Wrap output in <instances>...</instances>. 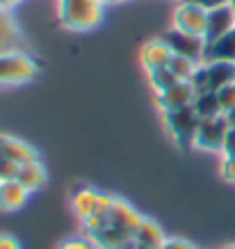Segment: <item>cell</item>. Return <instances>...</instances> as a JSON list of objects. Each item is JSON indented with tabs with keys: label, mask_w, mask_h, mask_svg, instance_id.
Masks as SVG:
<instances>
[{
	"label": "cell",
	"mask_w": 235,
	"mask_h": 249,
	"mask_svg": "<svg viewBox=\"0 0 235 249\" xmlns=\"http://www.w3.org/2000/svg\"><path fill=\"white\" fill-rule=\"evenodd\" d=\"M187 2H194V5H199V7H203L205 12H210V9H215V7L228 5L231 0H187Z\"/></svg>",
	"instance_id": "83f0119b"
},
{
	"label": "cell",
	"mask_w": 235,
	"mask_h": 249,
	"mask_svg": "<svg viewBox=\"0 0 235 249\" xmlns=\"http://www.w3.org/2000/svg\"><path fill=\"white\" fill-rule=\"evenodd\" d=\"M205 21H208V12H205L203 7H199V5H194V2L183 0L181 5L174 9V25H171V28L203 37L205 35Z\"/></svg>",
	"instance_id": "9c48e42d"
},
{
	"label": "cell",
	"mask_w": 235,
	"mask_h": 249,
	"mask_svg": "<svg viewBox=\"0 0 235 249\" xmlns=\"http://www.w3.org/2000/svg\"><path fill=\"white\" fill-rule=\"evenodd\" d=\"M142 217H144V215L137 213L135 208H133V204H128L126 199L112 196L110 208H107V224H112L114 229L133 235V240H135V231H137V227H139Z\"/></svg>",
	"instance_id": "ba28073f"
},
{
	"label": "cell",
	"mask_w": 235,
	"mask_h": 249,
	"mask_svg": "<svg viewBox=\"0 0 235 249\" xmlns=\"http://www.w3.org/2000/svg\"><path fill=\"white\" fill-rule=\"evenodd\" d=\"M194 96H197V89H194L192 83H176L167 91L155 94V101H158V107L162 112H169V110H176V107L192 106Z\"/></svg>",
	"instance_id": "7c38bea8"
},
{
	"label": "cell",
	"mask_w": 235,
	"mask_h": 249,
	"mask_svg": "<svg viewBox=\"0 0 235 249\" xmlns=\"http://www.w3.org/2000/svg\"><path fill=\"white\" fill-rule=\"evenodd\" d=\"M221 156H235V126L231 124L224 137V146H221Z\"/></svg>",
	"instance_id": "d4e9b609"
},
{
	"label": "cell",
	"mask_w": 235,
	"mask_h": 249,
	"mask_svg": "<svg viewBox=\"0 0 235 249\" xmlns=\"http://www.w3.org/2000/svg\"><path fill=\"white\" fill-rule=\"evenodd\" d=\"M0 158L9 160L14 165H25L32 160H39L37 151L32 149L30 144H25L23 140H16L12 135H0Z\"/></svg>",
	"instance_id": "4fadbf2b"
},
{
	"label": "cell",
	"mask_w": 235,
	"mask_h": 249,
	"mask_svg": "<svg viewBox=\"0 0 235 249\" xmlns=\"http://www.w3.org/2000/svg\"><path fill=\"white\" fill-rule=\"evenodd\" d=\"M57 249H99V247L89 238H67L64 242H60Z\"/></svg>",
	"instance_id": "603a6c76"
},
{
	"label": "cell",
	"mask_w": 235,
	"mask_h": 249,
	"mask_svg": "<svg viewBox=\"0 0 235 249\" xmlns=\"http://www.w3.org/2000/svg\"><path fill=\"white\" fill-rule=\"evenodd\" d=\"M197 62L187 60V57H181V55H174L171 60H169V71L176 76V80H181V83H190L192 76H194V71H197Z\"/></svg>",
	"instance_id": "ffe728a7"
},
{
	"label": "cell",
	"mask_w": 235,
	"mask_h": 249,
	"mask_svg": "<svg viewBox=\"0 0 235 249\" xmlns=\"http://www.w3.org/2000/svg\"><path fill=\"white\" fill-rule=\"evenodd\" d=\"M18 44H21V32L14 16L7 9H0V55L18 51Z\"/></svg>",
	"instance_id": "e0dca14e"
},
{
	"label": "cell",
	"mask_w": 235,
	"mask_h": 249,
	"mask_svg": "<svg viewBox=\"0 0 235 249\" xmlns=\"http://www.w3.org/2000/svg\"><path fill=\"white\" fill-rule=\"evenodd\" d=\"M135 249H142V247H135Z\"/></svg>",
	"instance_id": "836d02e7"
},
{
	"label": "cell",
	"mask_w": 235,
	"mask_h": 249,
	"mask_svg": "<svg viewBox=\"0 0 235 249\" xmlns=\"http://www.w3.org/2000/svg\"><path fill=\"white\" fill-rule=\"evenodd\" d=\"M203 62H228V64H235V28L231 32H226L224 37L205 44Z\"/></svg>",
	"instance_id": "2e32d148"
},
{
	"label": "cell",
	"mask_w": 235,
	"mask_h": 249,
	"mask_svg": "<svg viewBox=\"0 0 235 249\" xmlns=\"http://www.w3.org/2000/svg\"><path fill=\"white\" fill-rule=\"evenodd\" d=\"M0 249H23L18 238H14L12 233H0Z\"/></svg>",
	"instance_id": "4316f807"
},
{
	"label": "cell",
	"mask_w": 235,
	"mask_h": 249,
	"mask_svg": "<svg viewBox=\"0 0 235 249\" xmlns=\"http://www.w3.org/2000/svg\"><path fill=\"white\" fill-rule=\"evenodd\" d=\"M103 0H60V23L67 30L87 32L103 21Z\"/></svg>",
	"instance_id": "6da1fadb"
},
{
	"label": "cell",
	"mask_w": 235,
	"mask_h": 249,
	"mask_svg": "<svg viewBox=\"0 0 235 249\" xmlns=\"http://www.w3.org/2000/svg\"><path fill=\"white\" fill-rule=\"evenodd\" d=\"M228 126H231V121H228L226 114H219V117H213V119H201L197 128V137H194V149L221 153Z\"/></svg>",
	"instance_id": "8992f818"
},
{
	"label": "cell",
	"mask_w": 235,
	"mask_h": 249,
	"mask_svg": "<svg viewBox=\"0 0 235 249\" xmlns=\"http://www.w3.org/2000/svg\"><path fill=\"white\" fill-rule=\"evenodd\" d=\"M114 2H126V0H103V5H114Z\"/></svg>",
	"instance_id": "f546056e"
},
{
	"label": "cell",
	"mask_w": 235,
	"mask_h": 249,
	"mask_svg": "<svg viewBox=\"0 0 235 249\" xmlns=\"http://www.w3.org/2000/svg\"><path fill=\"white\" fill-rule=\"evenodd\" d=\"M110 201H112V195H105V192L91 188V185H78L73 190V195H71V208H73V213H76V217L80 222L94 217L101 211H105Z\"/></svg>",
	"instance_id": "5b68a950"
},
{
	"label": "cell",
	"mask_w": 235,
	"mask_h": 249,
	"mask_svg": "<svg viewBox=\"0 0 235 249\" xmlns=\"http://www.w3.org/2000/svg\"><path fill=\"white\" fill-rule=\"evenodd\" d=\"M165 117V126H167L169 135L174 140V144L181 151H187L194 146V137H197V128L201 117L197 114V110L192 106L185 107H176L169 112H162Z\"/></svg>",
	"instance_id": "7a4b0ae2"
},
{
	"label": "cell",
	"mask_w": 235,
	"mask_h": 249,
	"mask_svg": "<svg viewBox=\"0 0 235 249\" xmlns=\"http://www.w3.org/2000/svg\"><path fill=\"white\" fill-rule=\"evenodd\" d=\"M192 107L197 110V114L201 119H213V117H219L221 106L219 98H217V91H203V94H197L194 101H192Z\"/></svg>",
	"instance_id": "d6986e66"
},
{
	"label": "cell",
	"mask_w": 235,
	"mask_h": 249,
	"mask_svg": "<svg viewBox=\"0 0 235 249\" xmlns=\"http://www.w3.org/2000/svg\"><path fill=\"white\" fill-rule=\"evenodd\" d=\"M0 181H2V178H0Z\"/></svg>",
	"instance_id": "e575fe53"
},
{
	"label": "cell",
	"mask_w": 235,
	"mask_h": 249,
	"mask_svg": "<svg viewBox=\"0 0 235 249\" xmlns=\"http://www.w3.org/2000/svg\"><path fill=\"white\" fill-rule=\"evenodd\" d=\"M18 2H21V0H0V9H12V7H16V5H18Z\"/></svg>",
	"instance_id": "f1b7e54d"
},
{
	"label": "cell",
	"mask_w": 235,
	"mask_h": 249,
	"mask_svg": "<svg viewBox=\"0 0 235 249\" xmlns=\"http://www.w3.org/2000/svg\"><path fill=\"white\" fill-rule=\"evenodd\" d=\"M39 76V64L30 55L21 51H12L0 55V85H21L30 83Z\"/></svg>",
	"instance_id": "277c9868"
},
{
	"label": "cell",
	"mask_w": 235,
	"mask_h": 249,
	"mask_svg": "<svg viewBox=\"0 0 235 249\" xmlns=\"http://www.w3.org/2000/svg\"><path fill=\"white\" fill-rule=\"evenodd\" d=\"M221 176H224V181L235 183V156H224V160H221Z\"/></svg>",
	"instance_id": "cb8c5ba5"
},
{
	"label": "cell",
	"mask_w": 235,
	"mask_h": 249,
	"mask_svg": "<svg viewBox=\"0 0 235 249\" xmlns=\"http://www.w3.org/2000/svg\"><path fill=\"white\" fill-rule=\"evenodd\" d=\"M228 121H231V124L235 126V112H233V114H228Z\"/></svg>",
	"instance_id": "4dcf8cb0"
},
{
	"label": "cell",
	"mask_w": 235,
	"mask_h": 249,
	"mask_svg": "<svg viewBox=\"0 0 235 249\" xmlns=\"http://www.w3.org/2000/svg\"><path fill=\"white\" fill-rule=\"evenodd\" d=\"M30 192L23 188L16 178L0 181V213H16L21 211L28 201Z\"/></svg>",
	"instance_id": "5bb4252c"
},
{
	"label": "cell",
	"mask_w": 235,
	"mask_h": 249,
	"mask_svg": "<svg viewBox=\"0 0 235 249\" xmlns=\"http://www.w3.org/2000/svg\"><path fill=\"white\" fill-rule=\"evenodd\" d=\"M162 39L167 41V46L171 48L174 55H181V57H187V60L197 62V64H203V55H205V39L203 37L171 28V30H167L162 35Z\"/></svg>",
	"instance_id": "52a82bcc"
},
{
	"label": "cell",
	"mask_w": 235,
	"mask_h": 249,
	"mask_svg": "<svg viewBox=\"0 0 235 249\" xmlns=\"http://www.w3.org/2000/svg\"><path fill=\"white\" fill-rule=\"evenodd\" d=\"M167 240V235L162 231L155 219L151 217H142L139 227L135 231V247H142V249H160Z\"/></svg>",
	"instance_id": "9a60e30c"
},
{
	"label": "cell",
	"mask_w": 235,
	"mask_h": 249,
	"mask_svg": "<svg viewBox=\"0 0 235 249\" xmlns=\"http://www.w3.org/2000/svg\"><path fill=\"white\" fill-rule=\"evenodd\" d=\"M149 83H151L155 94H162V91H167L171 85L181 83V80H176L174 73L165 67V69H158V71H151V73H149Z\"/></svg>",
	"instance_id": "44dd1931"
},
{
	"label": "cell",
	"mask_w": 235,
	"mask_h": 249,
	"mask_svg": "<svg viewBox=\"0 0 235 249\" xmlns=\"http://www.w3.org/2000/svg\"><path fill=\"white\" fill-rule=\"evenodd\" d=\"M235 28V12L228 5H221V7H215L208 12V21H205V44H210L215 39L224 37L226 32H231Z\"/></svg>",
	"instance_id": "30bf717a"
},
{
	"label": "cell",
	"mask_w": 235,
	"mask_h": 249,
	"mask_svg": "<svg viewBox=\"0 0 235 249\" xmlns=\"http://www.w3.org/2000/svg\"><path fill=\"white\" fill-rule=\"evenodd\" d=\"M197 94L203 91H219L221 87L235 83V64L228 62H203L199 64L190 80Z\"/></svg>",
	"instance_id": "3957f363"
},
{
	"label": "cell",
	"mask_w": 235,
	"mask_h": 249,
	"mask_svg": "<svg viewBox=\"0 0 235 249\" xmlns=\"http://www.w3.org/2000/svg\"><path fill=\"white\" fill-rule=\"evenodd\" d=\"M171 57H174V53H171V48H169L167 41L162 37L151 39V41H146V44L139 48V62H142V67L146 69V73L169 67V60H171Z\"/></svg>",
	"instance_id": "8fae6325"
},
{
	"label": "cell",
	"mask_w": 235,
	"mask_h": 249,
	"mask_svg": "<svg viewBox=\"0 0 235 249\" xmlns=\"http://www.w3.org/2000/svg\"><path fill=\"white\" fill-rule=\"evenodd\" d=\"M224 249H235V245H228V247H224Z\"/></svg>",
	"instance_id": "d6a6232c"
},
{
	"label": "cell",
	"mask_w": 235,
	"mask_h": 249,
	"mask_svg": "<svg viewBox=\"0 0 235 249\" xmlns=\"http://www.w3.org/2000/svg\"><path fill=\"white\" fill-rule=\"evenodd\" d=\"M160 249H197V247L190 240H183V238H167Z\"/></svg>",
	"instance_id": "484cf974"
},
{
	"label": "cell",
	"mask_w": 235,
	"mask_h": 249,
	"mask_svg": "<svg viewBox=\"0 0 235 249\" xmlns=\"http://www.w3.org/2000/svg\"><path fill=\"white\" fill-rule=\"evenodd\" d=\"M231 7H233V12H235V0H231Z\"/></svg>",
	"instance_id": "1f68e13d"
},
{
	"label": "cell",
	"mask_w": 235,
	"mask_h": 249,
	"mask_svg": "<svg viewBox=\"0 0 235 249\" xmlns=\"http://www.w3.org/2000/svg\"><path fill=\"white\" fill-rule=\"evenodd\" d=\"M217 98H219V106H221V112L226 114H233L235 112V83L226 85L217 91Z\"/></svg>",
	"instance_id": "7402d4cb"
},
{
	"label": "cell",
	"mask_w": 235,
	"mask_h": 249,
	"mask_svg": "<svg viewBox=\"0 0 235 249\" xmlns=\"http://www.w3.org/2000/svg\"><path fill=\"white\" fill-rule=\"evenodd\" d=\"M14 178L32 195V192H37L46 185V169L41 167L39 160H32V162H25V165L18 167Z\"/></svg>",
	"instance_id": "ac0fdd59"
}]
</instances>
